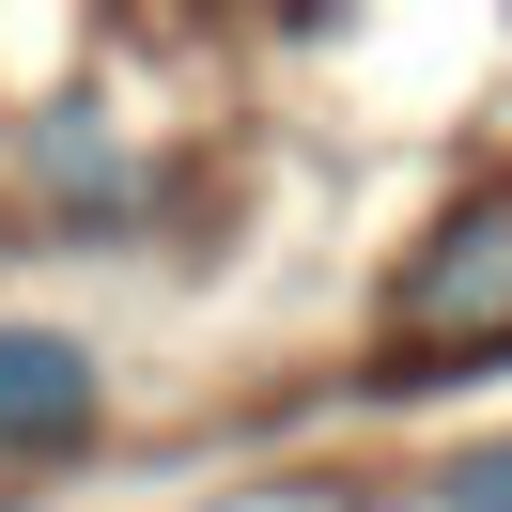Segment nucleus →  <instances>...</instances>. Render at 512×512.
<instances>
[{
	"instance_id": "1",
	"label": "nucleus",
	"mask_w": 512,
	"mask_h": 512,
	"mask_svg": "<svg viewBox=\"0 0 512 512\" xmlns=\"http://www.w3.org/2000/svg\"><path fill=\"white\" fill-rule=\"evenodd\" d=\"M388 342L404 357H497L512 342V187H466L388 280Z\"/></svg>"
},
{
	"instance_id": "2",
	"label": "nucleus",
	"mask_w": 512,
	"mask_h": 512,
	"mask_svg": "<svg viewBox=\"0 0 512 512\" xmlns=\"http://www.w3.org/2000/svg\"><path fill=\"white\" fill-rule=\"evenodd\" d=\"M94 435V357L63 326H0V450H78Z\"/></svg>"
},
{
	"instance_id": "3",
	"label": "nucleus",
	"mask_w": 512,
	"mask_h": 512,
	"mask_svg": "<svg viewBox=\"0 0 512 512\" xmlns=\"http://www.w3.org/2000/svg\"><path fill=\"white\" fill-rule=\"evenodd\" d=\"M32 187H63V202H109V187H125V156L94 140V109H47V140H32Z\"/></svg>"
},
{
	"instance_id": "4",
	"label": "nucleus",
	"mask_w": 512,
	"mask_h": 512,
	"mask_svg": "<svg viewBox=\"0 0 512 512\" xmlns=\"http://www.w3.org/2000/svg\"><path fill=\"white\" fill-rule=\"evenodd\" d=\"M450 512H512V450H481V466H450Z\"/></svg>"
}]
</instances>
